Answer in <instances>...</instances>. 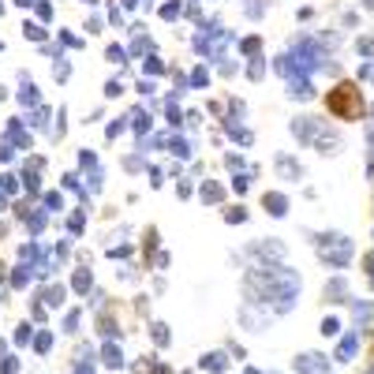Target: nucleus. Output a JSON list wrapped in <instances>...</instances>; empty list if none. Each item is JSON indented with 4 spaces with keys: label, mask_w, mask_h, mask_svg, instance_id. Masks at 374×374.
Here are the masks:
<instances>
[{
    "label": "nucleus",
    "mask_w": 374,
    "mask_h": 374,
    "mask_svg": "<svg viewBox=\"0 0 374 374\" xmlns=\"http://www.w3.org/2000/svg\"><path fill=\"white\" fill-rule=\"evenodd\" d=\"M315 243H322V247H318L322 262L348 266V258H352V239L348 236H333V232H326V236H315Z\"/></svg>",
    "instance_id": "1"
},
{
    "label": "nucleus",
    "mask_w": 374,
    "mask_h": 374,
    "mask_svg": "<svg viewBox=\"0 0 374 374\" xmlns=\"http://www.w3.org/2000/svg\"><path fill=\"white\" fill-rule=\"evenodd\" d=\"M329 109L337 112V116H344V120H356L359 112H363V101H359V94H356V86H333L329 90Z\"/></svg>",
    "instance_id": "2"
},
{
    "label": "nucleus",
    "mask_w": 374,
    "mask_h": 374,
    "mask_svg": "<svg viewBox=\"0 0 374 374\" xmlns=\"http://www.w3.org/2000/svg\"><path fill=\"white\" fill-rule=\"evenodd\" d=\"M292 135H296L299 142H315V139L322 135V120H315V116H296V120H292Z\"/></svg>",
    "instance_id": "3"
},
{
    "label": "nucleus",
    "mask_w": 374,
    "mask_h": 374,
    "mask_svg": "<svg viewBox=\"0 0 374 374\" xmlns=\"http://www.w3.org/2000/svg\"><path fill=\"white\" fill-rule=\"evenodd\" d=\"M296 371H299V374H329V367H326L322 356H315V352H311V356H299V359H296Z\"/></svg>",
    "instance_id": "4"
},
{
    "label": "nucleus",
    "mask_w": 374,
    "mask_h": 374,
    "mask_svg": "<svg viewBox=\"0 0 374 374\" xmlns=\"http://www.w3.org/2000/svg\"><path fill=\"white\" fill-rule=\"evenodd\" d=\"M255 258H262V262H277V258H284V243L262 239V243H255Z\"/></svg>",
    "instance_id": "5"
},
{
    "label": "nucleus",
    "mask_w": 374,
    "mask_h": 374,
    "mask_svg": "<svg viewBox=\"0 0 374 374\" xmlns=\"http://www.w3.org/2000/svg\"><path fill=\"white\" fill-rule=\"evenodd\" d=\"M225 367H229L225 352H206V356H202V371H210V374H225Z\"/></svg>",
    "instance_id": "6"
},
{
    "label": "nucleus",
    "mask_w": 374,
    "mask_h": 374,
    "mask_svg": "<svg viewBox=\"0 0 374 374\" xmlns=\"http://www.w3.org/2000/svg\"><path fill=\"white\" fill-rule=\"evenodd\" d=\"M19 83H23V90H19V101H23V105H30V109H34V105L42 101V94L34 90V83H30V75H19Z\"/></svg>",
    "instance_id": "7"
},
{
    "label": "nucleus",
    "mask_w": 374,
    "mask_h": 374,
    "mask_svg": "<svg viewBox=\"0 0 374 374\" xmlns=\"http://www.w3.org/2000/svg\"><path fill=\"white\" fill-rule=\"evenodd\" d=\"M288 94H292V101H311V97H315V86L303 83V79H292V83H288Z\"/></svg>",
    "instance_id": "8"
},
{
    "label": "nucleus",
    "mask_w": 374,
    "mask_h": 374,
    "mask_svg": "<svg viewBox=\"0 0 374 374\" xmlns=\"http://www.w3.org/2000/svg\"><path fill=\"white\" fill-rule=\"evenodd\" d=\"M356 348H359V333H348V337L340 340V348H337V359H340V363H348V359L356 356Z\"/></svg>",
    "instance_id": "9"
},
{
    "label": "nucleus",
    "mask_w": 374,
    "mask_h": 374,
    "mask_svg": "<svg viewBox=\"0 0 374 374\" xmlns=\"http://www.w3.org/2000/svg\"><path fill=\"white\" fill-rule=\"evenodd\" d=\"M266 210H270L273 217H284V213H288V198L273 191V195H266Z\"/></svg>",
    "instance_id": "10"
},
{
    "label": "nucleus",
    "mask_w": 374,
    "mask_h": 374,
    "mask_svg": "<svg viewBox=\"0 0 374 374\" xmlns=\"http://www.w3.org/2000/svg\"><path fill=\"white\" fill-rule=\"evenodd\" d=\"M273 165H277V172H280V176H288V180H296V176H299V165L292 161L288 153H277V161H273Z\"/></svg>",
    "instance_id": "11"
},
{
    "label": "nucleus",
    "mask_w": 374,
    "mask_h": 374,
    "mask_svg": "<svg viewBox=\"0 0 374 374\" xmlns=\"http://www.w3.org/2000/svg\"><path fill=\"white\" fill-rule=\"evenodd\" d=\"M8 139H11L15 146H30V135L23 131V124H19V120H8Z\"/></svg>",
    "instance_id": "12"
},
{
    "label": "nucleus",
    "mask_w": 374,
    "mask_h": 374,
    "mask_svg": "<svg viewBox=\"0 0 374 374\" xmlns=\"http://www.w3.org/2000/svg\"><path fill=\"white\" fill-rule=\"evenodd\" d=\"M101 359L112 367V371H120V367H124V356H120L116 344H101Z\"/></svg>",
    "instance_id": "13"
},
{
    "label": "nucleus",
    "mask_w": 374,
    "mask_h": 374,
    "mask_svg": "<svg viewBox=\"0 0 374 374\" xmlns=\"http://www.w3.org/2000/svg\"><path fill=\"white\" fill-rule=\"evenodd\" d=\"M131 124H135V128H131L135 135H146V131H150V116H146L142 109H135V112H131Z\"/></svg>",
    "instance_id": "14"
},
{
    "label": "nucleus",
    "mask_w": 374,
    "mask_h": 374,
    "mask_svg": "<svg viewBox=\"0 0 374 374\" xmlns=\"http://www.w3.org/2000/svg\"><path fill=\"white\" fill-rule=\"evenodd\" d=\"M202 187H206V191H202V202H221V198H225V191L217 184H202Z\"/></svg>",
    "instance_id": "15"
},
{
    "label": "nucleus",
    "mask_w": 374,
    "mask_h": 374,
    "mask_svg": "<svg viewBox=\"0 0 374 374\" xmlns=\"http://www.w3.org/2000/svg\"><path fill=\"white\" fill-rule=\"evenodd\" d=\"M356 322H374V303H356Z\"/></svg>",
    "instance_id": "16"
},
{
    "label": "nucleus",
    "mask_w": 374,
    "mask_h": 374,
    "mask_svg": "<svg viewBox=\"0 0 374 374\" xmlns=\"http://www.w3.org/2000/svg\"><path fill=\"white\" fill-rule=\"evenodd\" d=\"M153 340H157V344H161V348H165V344H169V326H165V322H153Z\"/></svg>",
    "instance_id": "17"
},
{
    "label": "nucleus",
    "mask_w": 374,
    "mask_h": 374,
    "mask_svg": "<svg viewBox=\"0 0 374 374\" xmlns=\"http://www.w3.org/2000/svg\"><path fill=\"white\" fill-rule=\"evenodd\" d=\"M71 284H75V292H90V273H86V270H79Z\"/></svg>",
    "instance_id": "18"
},
{
    "label": "nucleus",
    "mask_w": 374,
    "mask_h": 374,
    "mask_svg": "<svg viewBox=\"0 0 374 374\" xmlns=\"http://www.w3.org/2000/svg\"><path fill=\"white\" fill-rule=\"evenodd\" d=\"M26 280H30V270H26V266H19V270L11 273V284H15V288H23Z\"/></svg>",
    "instance_id": "19"
},
{
    "label": "nucleus",
    "mask_w": 374,
    "mask_h": 374,
    "mask_svg": "<svg viewBox=\"0 0 374 374\" xmlns=\"http://www.w3.org/2000/svg\"><path fill=\"white\" fill-rule=\"evenodd\" d=\"M146 75H165V64L157 56H150V60H146Z\"/></svg>",
    "instance_id": "20"
},
{
    "label": "nucleus",
    "mask_w": 374,
    "mask_h": 374,
    "mask_svg": "<svg viewBox=\"0 0 374 374\" xmlns=\"http://www.w3.org/2000/svg\"><path fill=\"white\" fill-rule=\"evenodd\" d=\"M23 34L30 38V42H42V38H45V30H42V26H34V23H26V26H23Z\"/></svg>",
    "instance_id": "21"
},
{
    "label": "nucleus",
    "mask_w": 374,
    "mask_h": 374,
    "mask_svg": "<svg viewBox=\"0 0 374 374\" xmlns=\"http://www.w3.org/2000/svg\"><path fill=\"white\" fill-rule=\"evenodd\" d=\"M0 191H4V195H15V191H19L15 176H0Z\"/></svg>",
    "instance_id": "22"
},
{
    "label": "nucleus",
    "mask_w": 374,
    "mask_h": 374,
    "mask_svg": "<svg viewBox=\"0 0 374 374\" xmlns=\"http://www.w3.org/2000/svg\"><path fill=\"white\" fill-rule=\"evenodd\" d=\"M34 348H38V352H42V356H45V352L52 348V337H49V333H38V340H34Z\"/></svg>",
    "instance_id": "23"
},
{
    "label": "nucleus",
    "mask_w": 374,
    "mask_h": 374,
    "mask_svg": "<svg viewBox=\"0 0 374 374\" xmlns=\"http://www.w3.org/2000/svg\"><path fill=\"white\" fill-rule=\"evenodd\" d=\"M322 333H326V337H333V333H340V322H337V318H326V322H322Z\"/></svg>",
    "instance_id": "24"
},
{
    "label": "nucleus",
    "mask_w": 374,
    "mask_h": 374,
    "mask_svg": "<svg viewBox=\"0 0 374 374\" xmlns=\"http://www.w3.org/2000/svg\"><path fill=\"white\" fill-rule=\"evenodd\" d=\"M247 15H251V19H258V15H262V0H247Z\"/></svg>",
    "instance_id": "25"
},
{
    "label": "nucleus",
    "mask_w": 374,
    "mask_h": 374,
    "mask_svg": "<svg viewBox=\"0 0 374 374\" xmlns=\"http://www.w3.org/2000/svg\"><path fill=\"white\" fill-rule=\"evenodd\" d=\"M247 187H251V176H236V187H232V191H236V195H247Z\"/></svg>",
    "instance_id": "26"
},
{
    "label": "nucleus",
    "mask_w": 374,
    "mask_h": 374,
    "mask_svg": "<svg viewBox=\"0 0 374 374\" xmlns=\"http://www.w3.org/2000/svg\"><path fill=\"white\" fill-rule=\"evenodd\" d=\"M0 374H19V359H4V363H0Z\"/></svg>",
    "instance_id": "27"
},
{
    "label": "nucleus",
    "mask_w": 374,
    "mask_h": 374,
    "mask_svg": "<svg viewBox=\"0 0 374 374\" xmlns=\"http://www.w3.org/2000/svg\"><path fill=\"white\" fill-rule=\"evenodd\" d=\"M180 8H184V4H165V8H161V19H176Z\"/></svg>",
    "instance_id": "28"
},
{
    "label": "nucleus",
    "mask_w": 374,
    "mask_h": 374,
    "mask_svg": "<svg viewBox=\"0 0 374 374\" xmlns=\"http://www.w3.org/2000/svg\"><path fill=\"white\" fill-rule=\"evenodd\" d=\"M150 49H153V42H150V38H139V42L131 45V52H150Z\"/></svg>",
    "instance_id": "29"
},
{
    "label": "nucleus",
    "mask_w": 374,
    "mask_h": 374,
    "mask_svg": "<svg viewBox=\"0 0 374 374\" xmlns=\"http://www.w3.org/2000/svg\"><path fill=\"white\" fill-rule=\"evenodd\" d=\"M45 229V213H34V217H30V232H42Z\"/></svg>",
    "instance_id": "30"
},
{
    "label": "nucleus",
    "mask_w": 374,
    "mask_h": 374,
    "mask_svg": "<svg viewBox=\"0 0 374 374\" xmlns=\"http://www.w3.org/2000/svg\"><path fill=\"white\" fill-rule=\"evenodd\" d=\"M26 340H30V326H19L15 329V344H26Z\"/></svg>",
    "instance_id": "31"
},
{
    "label": "nucleus",
    "mask_w": 374,
    "mask_h": 374,
    "mask_svg": "<svg viewBox=\"0 0 374 374\" xmlns=\"http://www.w3.org/2000/svg\"><path fill=\"white\" fill-rule=\"evenodd\" d=\"M359 52H363V56H374V38H363V42H359Z\"/></svg>",
    "instance_id": "32"
},
{
    "label": "nucleus",
    "mask_w": 374,
    "mask_h": 374,
    "mask_svg": "<svg viewBox=\"0 0 374 374\" xmlns=\"http://www.w3.org/2000/svg\"><path fill=\"white\" fill-rule=\"evenodd\" d=\"M247 75H251V79H262V60H251V71H247Z\"/></svg>",
    "instance_id": "33"
},
{
    "label": "nucleus",
    "mask_w": 374,
    "mask_h": 374,
    "mask_svg": "<svg viewBox=\"0 0 374 374\" xmlns=\"http://www.w3.org/2000/svg\"><path fill=\"white\" fill-rule=\"evenodd\" d=\"M45 120H49V109H38L34 112V128H45Z\"/></svg>",
    "instance_id": "34"
},
{
    "label": "nucleus",
    "mask_w": 374,
    "mask_h": 374,
    "mask_svg": "<svg viewBox=\"0 0 374 374\" xmlns=\"http://www.w3.org/2000/svg\"><path fill=\"white\" fill-rule=\"evenodd\" d=\"M187 83H191V86H206V71H202V68H198V71H195V75L187 79Z\"/></svg>",
    "instance_id": "35"
},
{
    "label": "nucleus",
    "mask_w": 374,
    "mask_h": 374,
    "mask_svg": "<svg viewBox=\"0 0 374 374\" xmlns=\"http://www.w3.org/2000/svg\"><path fill=\"white\" fill-rule=\"evenodd\" d=\"M239 221H247V213L243 210H229V225H239Z\"/></svg>",
    "instance_id": "36"
},
{
    "label": "nucleus",
    "mask_w": 374,
    "mask_h": 374,
    "mask_svg": "<svg viewBox=\"0 0 374 374\" xmlns=\"http://www.w3.org/2000/svg\"><path fill=\"white\" fill-rule=\"evenodd\" d=\"M83 217L86 213H71V232H83Z\"/></svg>",
    "instance_id": "37"
},
{
    "label": "nucleus",
    "mask_w": 374,
    "mask_h": 374,
    "mask_svg": "<svg viewBox=\"0 0 374 374\" xmlns=\"http://www.w3.org/2000/svg\"><path fill=\"white\" fill-rule=\"evenodd\" d=\"M116 277H120V280H124V284H135V270H120V273H116Z\"/></svg>",
    "instance_id": "38"
},
{
    "label": "nucleus",
    "mask_w": 374,
    "mask_h": 374,
    "mask_svg": "<svg viewBox=\"0 0 374 374\" xmlns=\"http://www.w3.org/2000/svg\"><path fill=\"white\" fill-rule=\"evenodd\" d=\"M124 169H128V172H139V169H142V161H139V157H131V161L124 157Z\"/></svg>",
    "instance_id": "39"
},
{
    "label": "nucleus",
    "mask_w": 374,
    "mask_h": 374,
    "mask_svg": "<svg viewBox=\"0 0 374 374\" xmlns=\"http://www.w3.org/2000/svg\"><path fill=\"white\" fill-rule=\"evenodd\" d=\"M124 56H128V52L120 49V45H112V49H109V60H124Z\"/></svg>",
    "instance_id": "40"
},
{
    "label": "nucleus",
    "mask_w": 374,
    "mask_h": 374,
    "mask_svg": "<svg viewBox=\"0 0 374 374\" xmlns=\"http://www.w3.org/2000/svg\"><path fill=\"white\" fill-rule=\"evenodd\" d=\"M0 161H11V146H0Z\"/></svg>",
    "instance_id": "41"
},
{
    "label": "nucleus",
    "mask_w": 374,
    "mask_h": 374,
    "mask_svg": "<svg viewBox=\"0 0 374 374\" xmlns=\"http://www.w3.org/2000/svg\"><path fill=\"white\" fill-rule=\"evenodd\" d=\"M75 374H94V367H86V363H79V367H75Z\"/></svg>",
    "instance_id": "42"
},
{
    "label": "nucleus",
    "mask_w": 374,
    "mask_h": 374,
    "mask_svg": "<svg viewBox=\"0 0 374 374\" xmlns=\"http://www.w3.org/2000/svg\"><path fill=\"white\" fill-rule=\"evenodd\" d=\"M124 8H128V11H131V8H135V0H124Z\"/></svg>",
    "instance_id": "43"
},
{
    "label": "nucleus",
    "mask_w": 374,
    "mask_h": 374,
    "mask_svg": "<svg viewBox=\"0 0 374 374\" xmlns=\"http://www.w3.org/2000/svg\"><path fill=\"white\" fill-rule=\"evenodd\" d=\"M15 4H23V8H26V4H34V0H15Z\"/></svg>",
    "instance_id": "44"
},
{
    "label": "nucleus",
    "mask_w": 374,
    "mask_h": 374,
    "mask_svg": "<svg viewBox=\"0 0 374 374\" xmlns=\"http://www.w3.org/2000/svg\"><path fill=\"white\" fill-rule=\"evenodd\" d=\"M363 4H367V8H371V11H374V0H363Z\"/></svg>",
    "instance_id": "45"
},
{
    "label": "nucleus",
    "mask_w": 374,
    "mask_h": 374,
    "mask_svg": "<svg viewBox=\"0 0 374 374\" xmlns=\"http://www.w3.org/2000/svg\"><path fill=\"white\" fill-rule=\"evenodd\" d=\"M153 374H169V371H165V367H157V371H153Z\"/></svg>",
    "instance_id": "46"
},
{
    "label": "nucleus",
    "mask_w": 374,
    "mask_h": 374,
    "mask_svg": "<svg viewBox=\"0 0 374 374\" xmlns=\"http://www.w3.org/2000/svg\"><path fill=\"white\" fill-rule=\"evenodd\" d=\"M0 273H4V266H0Z\"/></svg>",
    "instance_id": "47"
},
{
    "label": "nucleus",
    "mask_w": 374,
    "mask_h": 374,
    "mask_svg": "<svg viewBox=\"0 0 374 374\" xmlns=\"http://www.w3.org/2000/svg\"><path fill=\"white\" fill-rule=\"evenodd\" d=\"M371 374H374V367H371Z\"/></svg>",
    "instance_id": "48"
},
{
    "label": "nucleus",
    "mask_w": 374,
    "mask_h": 374,
    "mask_svg": "<svg viewBox=\"0 0 374 374\" xmlns=\"http://www.w3.org/2000/svg\"><path fill=\"white\" fill-rule=\"evenodd\" d=\"M0 11H4V8H0Z\"/></svg>",
    "instance_id": "49"
}]
</instances>
